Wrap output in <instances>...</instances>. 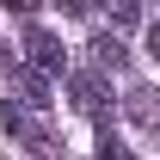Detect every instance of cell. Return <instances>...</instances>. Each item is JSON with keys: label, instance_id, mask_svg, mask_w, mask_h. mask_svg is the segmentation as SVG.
<instances>
[{"label": "cell", "instance_id": "6da1fadb", "mask_svg": "<svg viewBox=\"0 0 160 160\" xmlns=\"http://www.w3.org/2000/svg\"><path fill=\"white\" fill-rule=\"evenodd\" d=\"M0 123H6V136L19 142V148H31L37 160H62V136L49 129V117H37V111H19V105H6V111H0Z\"/></svg>", "mask_w": 160, "mask_h": 160}, {"label": "cell", "instance_id": "7a4b0ae2", "mask_svg": "<svg viewBox=\"0 0 160 160\" xmlns=\"http://www.w3.org/2000/svg\"><path fill=\"white\" fill-rule=\"evenodd\" d=\"M19 68H31V74H43V80L68 74V49H62V37H56V31H43V25H31V31H25Z\"/></svg>", "mask_w": 160, "mask_h": 160}, {"label": "cell", "instance_id": "3957f363", "mask_svg": "<svg viewBox=\"0 0 160 160\" xmlns=\"http://www.w3.org/2000/svg\"><path fill=\"white\" fill-rule=\"evenodd\" d=\"M68 99H74L80 117H105V111H111V86H105V74L80 68V74H68Z\"/></svg>", "mask_w": 160, "mask_h": 160}, {"label": "cell", "instance_id": "277c9868", "mask_svg": "<svg viewBox=\"0 0 160 160\" xmlns=\"http://www.w3.org/2000/svg\"><path fill=\"white\" fill-rule=\"evenodd\" d=\"M6 86H12V92H19V99H6V105H19V111H49V80L43 74H31V68H12V74H6Z\"/></svg>", "mask_w": 160, "mask_h": 160}, {"label": "cell", "instance_id": "5b68a950", "mask_svg": "<svg viewBox=\"0 0 160 160\" xmlns=\"http://www.w3.org/2000/svg\"><path fill=\"white\" fill-rule=\"evenodd\" d=\"M123 117L154 136V129H160V99H154V86H129V92H123Z\"/></svg>", "mask_w": 160, "mask_h": 160}, {"label": "cell", "instance_id": "8992f818", "mask_svg": "<svg viewBox=\"0 0 160 160\" xmlns=\"http://www.w3.org/2000/svg\"><path fill=\"white\" fill-rule=\"evenodd\" d=\"M92 62H99L92 74H117L123 62H129V49H123L117 37H105V31H99V37H92Z\"/></svg>", "mask_w": 160, "mask_h": 160}, {"label": "cell", "instance_id": "52a82bcc", "mask_svg": "<svg viewBox=\"0 0 160 160\" xmlns=\"http://www.w3.org/2000/svg\"><path fill=\"white\" fill-rule=\"evenodd\" d=\"M12 68H19V49H12V43L0 37V86H6V74H12Z\"/></svg>", "mask_w": 160, "mask_h": 160}]
</instances>
